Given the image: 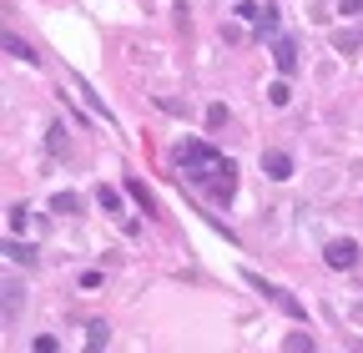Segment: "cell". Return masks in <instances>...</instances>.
<instances>
[{"instance_id":"obj_1","label":"cell","mask_w":363,"mask_h":353,"mask_svg":"<svg viewBox=\"0 0 363 353\" xmlns=\"http://www.w3.org/2000/svg\"><path fill=\"white\" fill-rule=\"evenodd\" d=\"M172 167H177V176H187L192 187H207L212 202H227L238 192V167L227 162L217 147H207V142H177L172 147Z\"/></svg>"},{"instance_id":"obj_2","label":"cell","mask_w":363,"mask_h":353,"mask_svg":"<svg viewBox=\"0 0 363 353\" xmlns=\"http://www.w3.org/2000/svg\"><path fill=\"white\" fill-rule=\"evenodd\" d=\"M242 278H247V283H252V288H257V293H262L267 303H278V308H283L288 318H308V308H303V303H298V298H293L288 288H278V283H267V278H257V273H242Z\"/></svg>"},{"instance_id":"obj_3","label":"cell","mask_w":363,"mask_h":353,"mask_svg":"<svg viewBox=\"0 0 363 353\" xmlns=\"http://www.w3.org/2000/svg\"><path fill=\"white\" fill-rule=\"evenodd\" d=\"M323 262H328L333 273H348L353 262H358V242H353V237H333V242L323 247Z\"/></svg>"},{"instance_id":"obj_4","label":"cell","mask_w":363,"mask_h":353,"mask_svg":"<svg viewBox=\"0 0 363 353\" xmlns=\"http://www.w3.org/2000/svg\"><path fill=\"white\" fill-rule=\"evenodd\" d=\"M272 61H278L283 76H293L298 71V40L293 35H272Z\"/></svg>"},{"instance_id":"obj_5","label":"cell","mask_w":363,"mask_h":353,"mask_svg":"<svg viewBox=\"0 0 363 353\" xmlns=\"http://www.w3.org/2000/svg\"><path fill=\"white\" fill-rule=\"evenodd\" d=\"M96 202H101V212H111V217H116L126 232H136V223L126 217V207H121V192H116V187H101V192H96Z\"/></svg>"},{"instance_id":"obj_6","label":"cell","mask_w":363,"mask_h":353,"mask_svg":"<svg viewBox=\"0 0 363 353\" xmlns=\"http://www.w3.org/2000/svg\"><path fill=\"white\" fill-rule=\"evenodd\" d=\"M262 172L272 176V182H288V176H293V157L288 152H262Z\"/></svg>"},{"instance_id":"obj_7","label":"cell","mask_w":363,"mask_h":353,"mask_svg":"<svg viewBox=\"0 0 363 353\" xmlns=\"http://www.w3.org/2000/svg\"><path fill=\"white\" fill-rule=\"evenodd\" d=\"M6 257H11V262H26V268H35V247H30V242H16V237H11V242H6Z\"/></svg>"},{"instance_id":"obj_8","label":"cell","mask_w":363,"mask_h":353,"mask_svg":"<svg viewBox=\"0 0 363 353\" xmlns=\"http://www.w3.org/2000/svg\"><path fill=\"white\" fill-rule=\"evenodd\" d=\"M126 192H131V197H136V202H142V207H147V212H152V207H157V197H152V187H147V182H142V176H126Z\"/></svg>"},{"instance_id":"obj_9","label":"cell","mask_w":363,"mask_h":353,"mask_svg":"<svg viewBox=\"0 0 363 353\" xmlns=\"http://www.w3.org/2000/svg\"><path fill=\"white\" fill-rule=\"evenodd\" d=\"M111 343V328L96 318V323H86V348H106Z\"/></svg>"},{"instance_id":"obj_10","label":"cell","mask_w":363,"mask_h":353,"mask_svg":"<svg viewBox=\"0 0 363 353\" xmlns=\"http://www.w3.org/2000/svg\"><path fill=\"white\" fill-rule=\"evenodd\" d=\"M6 51H11L16 61H26V66H35V61H40V56H35V51L26 46V40H21V35H6Z\"/></svg>"},{"instance_id":"obj_11","label":"cell","mask_w":363,"mask_h":353,"mask_svg":"<svg viewBox=\"0 0 363 353\" xmlns=\"http://www.w3.org/2000/svg\"><path fill=\"white\" fill-rule=\"evenodd\" d=\"M257 35H262V40L278 35V11H272V6H262V16H257Z\"/></svg>"},{"instance_id":"obj_12","label":"cell","mask_w":363,"mask_h":353,"mask_svg":"<svg viewBox=\"0 0 363 353\" xmlns=\"http://www.w3.org/2000/svg\"><path fill=\"white\" fill-rule=\"evenodd\" d=\"M45 147H51L56 157H66V152H71V142H66V126H61V121L51 126V137H45Z\"/></svg>"},{"instance_id":"obj_13","label":"cell","mask_w":363,"mask_h":353,"mask_svg":"<svg viewBox=\"0 0 363 353\" xmlns=\"http://www.w3.org/2000/svg\"><path fill=\"white\" fill-rule=\"evenodd\" d=\"M26 228H30V207L16 202V207H11V232H26Z\"/></svg>"},{"instance_id":"obj_14","label":"cell","mask_w":363,"mask_h":353,"mask_svg":"<svg viewBox=\"0 0 363 353\" xmlns=\"http://www.w3.org/2000/svg\"><path fill=\"white\" fill-rule=\"evenodd\" d=\"M76 207H81L76 192H56V197H51V212H76Z\"/></svg>"},{"instance_id":"obj_15","label":"cell","mask_w":363,"mask_h":353,"mask_svg":"<svg viewBox=\"0 0 363 353\" xmlns=\"http://www.w3.org/2000/svg\"><path fill=\"white\" fill-rule=\"evenodd\" d=\"M358 40H363V30H343V35L333 40V51H343V56H348V51H358Z\"/></svg>"},{"instance_id":"obj_16","label":"cell","mask_w":363,"mask_h":353,"mask_svg":"<svg viewBox=\"0 0 363 353\" xmlns=\"http://www.w3.org/2000/svg\"><path fill=\"white\" fill-rule=\"evenodd\" d=\"M288 96H293L288 81H272V86H267V101H272V106H288Z\"/></svg>"},{"instance_id":"obj_17","label":"cell","mask_w":363,"mask_h":353,"mask_svg":"<svg viewBox=\"0 0 363 353\" xmlns=\"http://www.w3.org/2000/svg\"><path fill=\"white\" fill-rule=\"evenodd\" d=\"M233 16H242V21H257V16H262V6H252V0H238V6H233Z\"/></svg>"},{"instance_id":"obj_18","label":"cell","mask_w":363,"mask_h":353,"mask_svg":"<svg viewBox=\"0 0 363 353\" xmlns=\"http://www.w3.org/2000/svg\"><path fill=\"white\" fill-rule=\"evenodd\" d=\"M16 303H21V288H16V283H6V323L16 318Z\"/></svg>"},{"instance_id":"obj_19","label":"cell","mask_w":363,"mask_h":353,"mask_svg":"<svg viewBox=\"0 0 363 353\" xmlns=\"http://www.w3.org/2000/svg\"><path fill=\"white\" fill-rule=\"evenodd\" d=\"M283 348H288V353H298V348H313V333H293V338H283Z\"/></svg>"},{"instance_id":"obj_20","label":"cell","mask_w":363,"mask_h":353,"mask_svg":"<svg viewBox=\"0 0 363 353\" xmlns=\"http://www.w3.org/2000/svg\"><path fill=\"white\" fill-rule=\"evenodd\" d=\"M338 11H343V16H353V21H358V16H363V0H338Z\"/></svg>"},{"instance_id":"obj_21","label":"cell","mask_w":363,"mask_h":353,"mask_svg":"<svg viewBox=\"0 0 363 353\" xmlns=\"http://www.w3.org/2000/svg\"><path fill=\"white\" fill-rule=\"evenodd\" d=\"M56 348H61V343H56L51 333H40V338H35V353H56Z\"/></svg>"},{"instance_id":"obj_22","label":"cell","mask_w":363,"mask_h":353,"mask_svg":"<svg viewBox=\"0 0 363 353\" xmlns=\"http://www.w3.org/2000/svg\"><path fill=\"white\" fill-rule=\"evenodd\" d=\"M227 121V106H207V126H222Z\"/></svg>"}]
</instances>
